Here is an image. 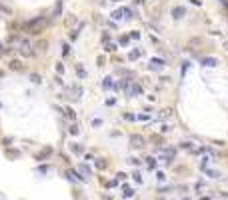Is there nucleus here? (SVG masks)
<instances>
[{
  "label": "nucleus",
  "instance_id": "1",
  "mask_svg": "<svg viewBox=\"0 0 228 200\" xmlns=\"http://www.w3.org/2000/svg\"><path fill=\"white\" fill-rule=\"evenodd\" d=\"M44 22H46V20L42 18V16H38V18H34V20H30V22H26V24H24V28H26L28 32L36 34V32H40V28L44 26Z\"/></svg>",
  "mask_w": 228,
  "mask_h": 200
},
{
  "label": "nucleus",
  "instance_id": "2",
  "mask_svg": "<svg viewBox=\"0 0 228 200\" xmlns=\"http://www.w3.org/2000/svg\"><path fill=\"white\" fill-rule=\"evenodd\" d=\"M132 146H136V148L144 146V140H142V136H132Z\"/></svg>",
  "mask_w": 228,
  "mask_h": 200
},
{
  "label": "nucleus",
  "instance_id": "3",
  "mask_svg": "<svg viewBox=\"0 0 228 200\" xmlns=\"http://www.w3.org/2000/svg\"><path fill=\"white\" fill-rule=\"evenodd\" d=\"M20 52H22V54H26V56L30 54V44H28L26 40H24V42H20Z\"/></svg>",
  "mask_w": 228,
  "mask_h": 200
},
{
  "label": "nucleus",
  "instance_id": "4",
  "mask_svg": "<svg viewBox=\"0 0 228 200\" xmlns=\"http://www.w3.org/2000/svg\"><path fill=\"white\" fill-rule=\"evenodd\" d=\"M10 68H12V70H20V62H18V60H12V62H10Z\"/></svg>",
  "mask_w": 228,
  "mask_h": 200
},
{
  "label": "nucleus",
  "instance_id": "5",
  "mask_svg": "<svg viewBox=\"0 0 228 200\" xmlns=\"http://www.w3.org/2000/svg\"><path fill=\"white\" fill-rule=\"evenodd\" d=\"M204 64H206V66H216L218 62H216L214 58H206V60H204Z\"/></svg>",
  "mask_w": 228,
  "mask_h": 200
},
{
  "label": "nucleus",
  "instance_id": "6",
  "mask_svg": "<svg viewBox=\"0 0 228 200\" xmlns=\"http://www.w3.org/2000/svg\"><path fill=\"white\" fill-rule=\"evenodd\" d=\"M172 14H174L176 18H180V14H184V10H182V8H174V10H172Z\"/></svg>",
  "mask_w": 228,
  "mask_h": 200
},
{
  "label": "nucleus",
  "instance_id": "7",
  "mask_svg": "<svg viewBox=\"0 0 228 200\" xmlns=\"http://www.w3.org/2000/svg\"><path fill=\"white\" fill-rule=\"evenodd\" d=\"M206 172H208V176H210V178H218V176H220V174L214 172V170H206Z\"/></svg>",
  "mask_w": 228,
  "mask_h": 200
},
{
  "label": "nucleus",
  "instance_id": "8",
  "mask_svg": "<svg viewBox=\"0 0 228 200\" xmlns=\"http://www.w3.org/2000/svg\"><path fill=\"white\" fill-rule=\"evenodd\" d=\"M80 172H82V174H84V178H86V174H90V170H88V168H86V166H82V168H80Z\"/></svg>",
  "mask_w": 228,
  "mask_h": 200
},
{
  "label": "nucleus",
  "instance_id": "9",
  "mask_svg": "<svg viewBox=\"0 0 228 200\" xmlns=\"http://www.w3.org/2000/svg\"><path fill=\"white\" fill-rule=\"evenodd\" d=\"M148 166H150V168H154V166H156V162H154V158H148Z\"/></svg>",
  "mask_w": 228,
  "mask_h": 200
},
{
  "label": "nucleus",
  "instance_id": "10",
  "mask_svg": "<svg viewBox=\"0 0 228 200\" xmlns=\"http://www.w3.org/2000/svg\"><path fill=\"white\" fill-rule=\"evenodd\" d=\"M222 2H226V4H228V0H222Z\"/></svg>",
  "mask_w": 228,
  "mask_h": 200
},
{
  "label": "nucleus",
  "instance_id": "11",
  "mask_svg": "<svg viewBox=\"0 0 228 200\" xmlns=\"http://www.w3.org/2000/svg\"><path fill=\"white\" fill-rule=\"evenodd\" d=\"M182 200H188V198H182Z\"/></svg>",
  "mask_w": 228,
  "mask_h": 200
}]
</instances>
